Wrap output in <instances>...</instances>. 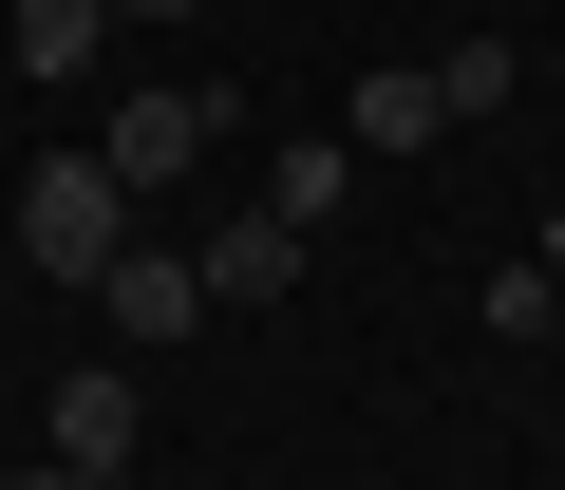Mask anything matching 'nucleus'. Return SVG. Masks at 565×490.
Listing matches in <instances>:
<instances>
[{
  "label": "nucleus",
  "mask_w": 565,
  "mask_h": 490,
  "mask_svg": "<svg viewBox=\"0 0 565 490\" xmlns=\"http://www.w3.org/2000/svg\"><path fill=\"white\" fill-rule=\"evenodd\" d=\"M95 302H114V340H189V321H226V302H207V245H114Z\"/></svg>",
  "instance_id": "nucleus-3"
},
{
  "label": "nucleus",
  "mask_w": 565,
  "mask_h": 490,
  "mask_svg": "<svg viewBox=\"0 0 565 490\" xmlns=\"http://www.w3.org/2000/svg\"><path fill=\"white\" fill-rule=\"evenodd\" d=\"M0 57L20 76H95L114 57V0H0Z\"/></svg>",
  "instance_id": "nucleus-5"
},
{
  "label": "nucleus",
  "mask_w": 565,
  "mask_h": 490,
  "mask_svg": "<svg viewBox=\"0 0 565 490\" xmlns=\"http://www.w3.org/2000/svg\"><path fill=\"white\" fill-rule=\"evenodd\" d=\"M132 434H151V396H132L114 359H95V377H57V471H95V490H114V471H132Z\"/></svg>",
  "instance_id": "nucleus-4"
},
{
  "label": "nucleus",
  "mask_w": 565,
  "mask_h": 490,
  "mask_svg": "<svg viewBox=\"0 0 565 490\" xmlns=\"http://www.w3.org/2000/svg\"><path fill=\"white\" fill-rule=\"evenodd\" d=\"M340 189H359V151H340V132H302V151H282V170H264V207H282V226H302V245L340 226Z\"/></svg>",
  "instance_id": "nucleus-8"
},
{
  "label": "nucleus",
  "mask_w": 565,
  "mask_h": 490,
  "mask_svg": "<svg viewBox=\"0 0 565 490\" xmlns=\"http://www.w3.org/2000/svg\"><path fill=\"white\" fill-rule=\"evenodd\" d=\"M434 132H452V114H434V76H415V57H396V76H359V114H340V151H359V170H377V151H434Z\"/></svg>",
  "instance_id": "nucleus-6"
},
{
  "label": "nucleus",
  "mask_w": 565,
  "mask_h": 490,
  "mask_svg": "<svg viewBox=\"0 0 565 490\" xmlns=\"http://www.w3.org/2000/svg\"><path fill=\"white\" fill-rule=\"evenodd\" d=\"M434 114H452V132L509 114V39H452V57H434Z\"/></svg>",
  "instance_id": "nucleus-9"
},
{
  "label": "nucleus",
  "mask_w": 565,
  "mask_h": 490,
  "mask_svg": "<svg viewBox=\"0 0 565 490\" xmlns=\"http://www.w3.org/2000/svg\"><path fill=\"white\" fill-rule=\"evenodd\" d=\"M546 340H565V321H546Z\"/></svg>",
  "instance_id": "nucleus-13"
},
{
  "label": "nucleus",
  "mask_w": 565,
  "mask_h": 490,
  "mask_svg": "<svg viewBox=\"0 0 565 490\" xmlns=\"http://www.w3.org/2000/svg\"><path fill=\"white\" fill-rule=\"evenodd\" d=\"M207 132H226V95H114V132H95V151H114V189L151 207V189H189V170H207Z\"/></svg>",
  "instance_id": "nucleus-2"
},
{
  "label": "nucleus",
  "mask_w": 565,
  "mask_h": 490,
  "mask_svg": "<svg viewBox=\"0 0 565 490\" xmlns=\"http://www.w3.org/2000/svg\"><path fill=\"white\" fill-rule=\"evenodd\" d=\"M546 284H565V207H546Z\"/></svg>",
  "instance_id": "nucleus-12"
},
{
  "label": "nucleus",
  "mask_w": 565,
  "mask_h": 490,
  "mask_svg": "<svg viewBox=\"0 0 565 490\" xmlns=\"http://www.w3.org/2000/svg\"><path fill=\"white\" fill-rule=\"evenodd\" d=\"M282 284H302V226H282V207H245V226L207 245V302H282Z\"/></svg>",
  "instance_id": "nucleus-7"
},
{
  "label": "nucleus",
  "mask_w": 565,
  "mask_h": 490,
  "mask_svg": "<svg viewBox=\"0 0 565 490\" xmlns=\"http://www.w3.org/2000/svg\"><path fill=\"white\" fill-rule=\"evenodd\" d=\"M0 226H20L57 284H114V245H132V189H114V151H57V170H20V189H0Z\"/></svg>",
  "instance_id": "nucleus-1"
},
{
  "label": "nucleus",
  "mask_w": 565,
  "mask_h": 490,
  "mask_svg": "<svg viewBox=\"0 0 565 490\" xmlns=\"http://www.w3.org/2000/svg\"><path fill=\"white\" fill-rule=\"evenodd\" d=\"M20 490H95V471H57V452H39V471H20Z\"/></svg>",
  "instance_id": "nucleus-10"
},
{
  "label": "nucleus",
  "mask_w": 565,
  "mask_h": 490,
  "mask_svg": "<svg viewBox=\"0 0 565 490\" xmlns=\"http://www.w3.org/2000/svg\"><path fill=\"white\" fill-rule=\"evenodd\" d=\"M114 20H189V0H114Z\"/></svg>",
  "instance_id": "nucleus-11"
}]
</instances>
